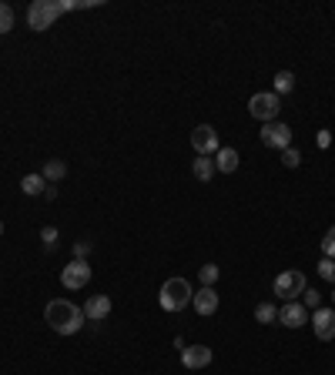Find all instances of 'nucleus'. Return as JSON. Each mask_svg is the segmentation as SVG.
Here are the masks:
<instances>
[{
	"label": "nucleus",
	"mask_w": 335,
	"mask_h": 375,
	"mask_svg": "<svg viewBox=\"0 0 335 375\" xmlns=\"http://www.w3.org/2000/svg\"><path fill=\"white\" fill-rule=\"evenodd\" d=\"M44 322H47L58 335H74V332L84 328V309H77V305L67 302V298H54V302H47V309H44Z\"/></svg>",
	"instance_id": "obj_1"
},
{
	"label": "nucleus",
	"mask_w": 335,
	"mask_h": 375,
	"mask_svg": "<svg viewBox=\"0 0 335 375\" xmlns=\"http://www.w3.org/2000/svg\"><path fill=\"white\" fill-rule=\"evenodd\" d=\"M74 7H84V3H74V0H34L27 7V24H31V31H47V27H54V21L61 14L74 10Z\"/></svg>",
	"instance_id": "obj_2"
},
{
	"label": "nucleus",
	"mask_w": 335,
	"mask_h": 375,
	"mask_svg": "<svg viewBox=\"0 0 335 375\" xmlns=\"http://www.w3.org/2000/svg\"><path fill=\"white\" fill-rule=\"evenodd\" d=\"M191 295L195 292H191L188 279H168L161 285V292H158V302H161L164 312H182V309L191 305Z\"/></svg>",
	"instance_id": "obj_3"
},
{
	"label": "nucleus",
	"mask_w": 335,
	"mask_h": 375,
	"mask_svg": "<svg viewBox=\"0 0 335 375\" xmlns=\"http://www.w3.org/2000/svg\"><path fill=\"white\" fill-rule=\"evenodd\" d=\"M278 111H282V97L275 91H258V94H251V101H248V114L255 121H262V125L275 121Z\"/></svg>",
	"instance_id": "obj_4"
},
{
	"label": "nucleus",
	"mask_w": 335,
	"mask_h": 375,
	"mask_svg": "<svg viewBox=\"0 0 335 375\" xmlns=\"http://www.w3.org/2000/svg\"><path fill=\"white\" fill-rule=\"evenodd\" d=\"M305 288H308V281H305V275L295 272V268H288V272H282V275L275 279V295L285 298V302H295Z\"/></svg>",
	"instance_id": "obj_5"
},
{
	"label": "nucleus",
	"mask_w": 335,
	"mask_h": 375,
	"mask_svg": "<svg viewBox=\"0 0 335 375\" xmlns=\"http://www.w3.org/2000/svg\"><path fill=\"white\" fill-rule=\"evenodd\" d=\"M88 281H91V268L84 258H74L67 268H61V285L67 292H81V288H88Z\"/></svg>",
	"instance_id": "obj_6"
},
{
	"label": "nucleus",
	"mask_w": 335,
	"mask_h": 375,
	"mask_svg": "<svg viewBox=\"0 0 335 375\" xmlns=\"http://www.w3.org/2000/svg\"><path fill=\"white\" fill-rule=\"evenodd\" d=\"M262 144H265V148H275V151L292 148V127L282 125V121H269V125H262Z\"/></svg>",
	"instance_id": "obj_7"
},
{
	"label": "nucleus",
	"mask_w": 335,
	"mask_h": 375,
	"mask_svg": "<svg viewBox=\"0 0 335 375\" xmlns=\"http://www.w3.org/2000/svg\"><path fill=\"white\" fill-rule=\"evenodd\" d=\"M191 148L198 151V157H208L214 155L221 144H218V134H214L212 125H198L195 131H191Z\"/></svg>",
	"instance_id": "obj_8"
},
{
	"label": "nucleus",
	"mask_w": 335,
	"mask_h": 375,
	"mask_svg": "<svg viewBox=\"0 0 335 375\" xmlns=\"http://www.w3.org/2000/svg\"><path fill=\"white\" fill-rule=\"evenodd\" d=\"M312 328H315V339L319 342H332L335 339V309H315L312 312Z\"/></svg>",
	"instance_id": "obj_9"
},
{
	"label": "nucleus",
	"mask_w": 335,
	"mask_h": 375,
	"mask_svg": "<svg viewBox=\"0 0 335 375\" xmlns=\"http://www.w3.org/2000/svg\"><path fill=\"white\" fill-rule=\"evenodd\" d=\"M182 365L184 369H205V365H212V348L208 345H184Z\"/></svg>",
	"instance_id": "obj_10"
},
{
	"label": "nucleus",
	"mask_w": 335,
	"mask_h": 375,
	"mask_svg": "<svg viewBox=\"0 0 335 375\" xmlns=\"http://www.w3.org/2000/svg\"><path fill=\"white\" fill-rule=\"evenodd\" d=\"M191 302H195V312L198 315H214L218 312V292H214L212 285H201V288L191 295Z\"/></svg>",
	"instance_id": "obj_11"
},
{
	"label": "nucleus",
	"mask_w": 335,
	"mask_h": 375,
	"mask_svg": "<svg viewBox=\"0 0 335 375\" xmlns=\"http://www.w3.org/2000/svg\"><path fill=\"white\" fill-rule=\"evenodd\" d=\"M278 322H282L285 328H302L305 322H308V309L299 305V302H288V305L278 312Z\"/></svg>",
	"instance_id": "obj_12"
},
{
	"label": "nucleus",
	"mask_w": 335,
	"mask_h": 375,
	"mask_svg": "<svg viewBox=\"0 0 335 375\" xmlns=\"http://www.w3.org/2000/svg\"><path fill=\"white\" fill-rule=\"evenodd\" d=\"M111 298L108 295H94V298H88V305H84V318L88 322H104L108 315H111Z\"/></svg>",
	"instance_id": "obj_13"
},
{
	"label": "nucleus",
	"mask_w": 335,
	"mask_h": 375,
	"mask_svg": "<svg viewBox=\"0 0 335 375\" xmlns=\"http://www.w3.org/2000/svg\"><path fill=\"white\" fill-rule=\"evenodd\" d=\"M214 171H221V174L238 171V151L235 148H218L214 151Z\"/></svg>",
	"instance_id": "obj_14"
},
{
	"label": "nucleus",
	"mask_w": 335,
	"mask_h": 375,
	"mask_svg": "<svg viewBox=\"0 0 335 375\" xmlns=\"http://www.w3.org/2000/svg\"><path fill=\"white\" fill-rule=\"evenodd\" d=\"M191 171H195V178H198V181H212V178H214V157H195Z\"/></svg>",
	"instance_id": "obj_15"
},
{
	"label": "nucleus",
	"mask_w": 335,
	"mask_h": 375,
	"mask_svg": "<svg viewBox=\"0 0 335 375\" xmlns=\"http://www.w3.org/2000/svg\"><path fill=\"white\" fill-rule=\"evenodd\" d=\"M21 191H24V194H44V191H47V178H44V174H24Z\"/></svg>",
	"instance_id": "obj_16"
},
{
	"label": "nucleus",
	"mask_w": 335,
	"mask_h": 375,
	"mask_svg": "<svg viewBox=\"0 0 335 375\" xmlns=\"http://www.w3.org/2000/svg\"><path fill=\"white\" fill-rule=\"evenodd\" d=\"M295 91V74L292 70H278L275 74V94L282 97V94H292Z\"/></svg>",
	"instance_id": "obj_17"
},
{
	"label": "nucleus",
	"mask_w": 335,
	"mask_h": 375,
	"mask_svg": "<svg viewBox=\"0 0 335 375\" xmlns=\"http://www.w3.org/2000/svg\"><path fill=\"white\" fill-rule=\"evenodd\" d=\"M40 174H44L47 181H61L64 174H67V164H64L61 157H51V161L44 164V171H40Z\"/></svg>",
	"instance_id": "obj_18"
},
{
	"label": "nucleus",
	"mask_w": 335,
	"mask_h": 375,
	"mask_svg": "<svg viewBox=\"0 0 335 375\" xmlns=\"http://www.w3.org/2000/svg\"><path fill=\"white\" fill-rule=\"evenodd\" d=\"M255 322H262V325H272V322H278V312H275L272 302H262V305L255 309Z\"/></svg>",
	"instance_id": "obj_19"
},
{
	"label": "nucleus",
	"mask_w": 335,
	"mask_h": 375,
	"mask_svg": "<svg viewBox=\"0 0 335 375\" xmlns=\"http://www.w3.org/2000/svg\"><path fill=\"white\" fill-rule=\"evenodd\" d=\"M218 275H221V268H218V265H212V261H208V265H201V272H198L201 285H212V288H214V281H218Z\"/></svg>",
	"instance_id": "obj_20"
},
{
	"label": "nucleus",
	"mask_w": 335,
	"mask_h": 375,
	"mask_svg": "<svg viewBox=\"0 0 335 375\" xmlns=\"http://www.w3.org/2000/svg\"><path fill=\"white\" fill-rule=\"evenodd\" d=\"M319 275L335 285V258H322V261H319Z\"/></svg>",
	"instance_id": "obj_21"
},
{
	"label": "nucleus",
	"mask_w": 335,
	"mask_h": 375,
	"mask_svg": "<svg viewBox=\"0 0 335 375\" xmlns=\"http://www.w3.org/2000/svg\"><path fill=\"white\" fill-rule=\"evenodd\" d=\"M10 27H14V10L7 3H0V34H7Z\"/></svg>",
	"instance_id": "obj_22"
},
{
	"label": "nucleus",
	"mask_w": 335,
	"mask_h": 375,
	"mask_svg": "<svg viewBox=\"0 0 335 375\" xmlns=\"http://www.w3.org/2000/svg\"><path fill=\"white\" fill-rule=\"evenodd\" d=\"M322 255H325V258H335V224L325 231V238H322Z\"/></svg>",
	"instance_id": "obj_23"
},
{
	"label": "nucleus",
	"mask_w": 335,
	"mask_h": 375,
	"mask_svg": "<svg viewBox=\"0 0 335 375\" xmlns=\"http://www.w3.org/2000/svg\"><path fill=\"white\" fill-rule=\"evenodd\" d=\"M282 164H285V168H299V164H302V155H299L295 148H285V151H282Z\"/></svg>",
	"instance_id": "obj_24"
},
{
	"label": "nucleus",
	"mask_w": 335,
	"mask_h": 375,
	"mask_svg": "<svg viewBox=\"0 0 335 375\" xmlns=\"http://www.w3.org/2000/svg\"><path fill=\"white\" fill-rule=\"evenodd\" d=\"M302 298H305V309H322V295L315 288H305Z\"/></svg>",
	"instance_id": "obj_25"
},
{
	"label": "nucleus",
	"mask_w": 335,
	"mask_h": 375,
	"mask_svg": "<svg viewBox=\"0 0 335 375\" xmlns=\"http://www.w3.org/2000/svg\"><path fill=\"white\" fill-rule=\"evenodd\" d=\"M40 242H44L47 248H54V242H58V228H51V224H47V228L40 231Z\"/></svg>",
	"instance_id": "obj_26"
},
{
	"label": "nucleus",
	"mask_w": 335,
	"mask_h": 375,
	"mask_svg": "<svg viewBox=\"0 0 335 375\" xmlns=\"http://www.w3.org/2000/svg\"><path fill=\"white\" fill-rule=\"evenodd\" d=\"M88 251H91V242H74V258H88Z\"/></svg>",
	"instance_id": "obj_27"
},
{
	"label": "nucleus",
	"mask_w": 335,
	"mask_h": 375,
	"mask_svg": "<svg viewBox=\"0 0 335 375\" xmlns=\"http://www.w3.org/2000/svg\"><path fill=\"white\" fill-rule=\"evenodd\" d=\"M332 144V134L329 131H319V148H329Z\"/></svg>",
	"instance_id": "obj_28"
},
{
	"label": "nucleus",
	"mask_w": 335,
	"mask_h": 375,
	"mask_svg": "<svg viewBox=\"0 0 335 375\" xmlns=\"http://www.w3.org/2000/svg\"><path fill=\"white\" fill-rule=\"evenodd\" d=\"M0 235H3V221H0Z\"/></svg>",
	"instance_id": "obj_29"
},
{
	"label": "nucleus",
	"mask_w": 335,
	"mask_h": 375,
	"mask_svg": "<svg viewBox=\"0 0 335 375\" xmlns=\"http://www.w3.org/2000/svg\"><path fill=\"white\" fill-rule=\"evenodd\" d=\"M332 302H335V292H332Z\"/></svg>",
	"instance_id": "obj_30"
}]
</instances>
